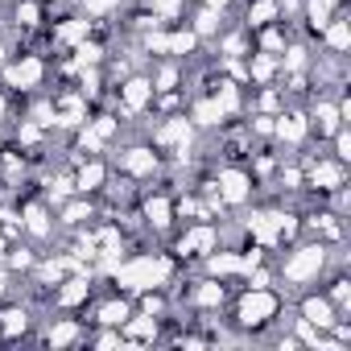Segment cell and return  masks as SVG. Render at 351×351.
<instances>
[{"label": "cell", "mask_w": 351, "mask_h": 351, "mask_svg": "<svg viewBox=\"0 0 351 351\" xmlns=\"http://www.w3.org/2000/svg\"><path fill=\"white\" fill-rule=\"evenodd\" d=\"M38 339L50 343V347H71V343H83V339H87V326H83L79 318H54Z\"/></svg>", "instance_id": "cell-17"}, {"label": "cell", "mask_w": 351, "mask_h": 351, "mask_svg": "<svg viewBox=\"0 0 351 351\" xmlns=\"http://www.w3.org/2000/svg\"><path fill=\"white\" fill-rule=\"evenodd\" d=\"M211 182H215V195L223 207H244L252 199V186H256L252 169H244V165H223Z\"/></svg>", "instance_id": "cell-6"}, {"label": "cell", "mask_w": 351, "mask_h": 351, "mask_svg": "<svg viewBox=\"0 0 351 351\" xmlns=\"http://www.w3.org/2000/svg\"><path fill=\"white\" fill-rule=\"evenodd\" d=\"M302 173H306V186H314L318 195H330V191H339V186H347V161H339V157H310L306 165H302Z\"/></svg>", "instance_id": "cell-7"}, {"label": "cell", "mask_w": 351, "mask_h": 351, "mask_svg": "<svg viewBox=\"0 0 351 351\" xmlns=\"http://www.w3.org/2000/svg\"><path fill=\"white\" fill-rule=\"evenodd\" d=\"M75 195H99L104 186H108V178H112V169H108V161L99 157V153H91L87 161H75Z\"/></svg>", "instance_id": "cell-11"}, {"label": "cell", "mask_w": 351, "mask_h": 351, "mask_svg": "<svg viewBox=\"0 0 351 351\" xmlns=\"http://www.w3.org/2000/svg\"><path fill=\"white\" fill-rule=\"evenodd\" d=\"M58 223H62V228H71V232L91 228V223H95V203H91L87 195H75V199L58 203Z\"/></svg>", "instance_id": "cell-14"}, {"label": "cell", "mask_w": 351, "mask_h": 351, "mask_svg": "<svg viewBox=\"0 0 351 351\" xmlns=\"http://www.w3.org/2000/svg\"><path fill=\"white\" fill-rule=\"evenodd\" d=\"M191 34H195L199 42H207V38H219V34H223V9H211V5H203V9L195 13V21H191Z\"/></svg>", "instance_id": "cell-21"}, {"label": "cell", "mask_w": 351, "mask_h": 351, "mask_svg": "<svg viewBox=\"0 0 351 351\" xmlns=\"http://www.w3.org/2000/svg\"><path fill=\"white\" fill-rule=\"evenodd\" d=\"M34 326V310L25 302H13V306H0V339H25Z\"/></svg>", "instance_id": "cell-13"}, {"label": "cell", "mask_w": 351, "mask_h": 351, "mask_svg": "<svg viewBox=\"0 0 351 351\" xmlns=\"http://www.w3.org/2000/svg\"><path fill=\"white\" fill-rule=\"evenodd\" d=\"M318 38H322V46H326L330 54H347V46H351V21H347L343 13H335V17L318 29Z\"/></svg>", "instance_id": "cell-19"}, {"label": "cell", "mask_w": 351, "mask_h": 351, "mask_svg": "<svg viewBox=\"0 0 351 351\" xmlns=\"http://www.w3.org/2000/svg\"><path fill=\"white\" fill-rule=\"evenodd\" d=\"M116 169L141 182V178H153V173L161 169V157L153 153V145H124L116 153Z\"/></svg>", "instance_id": "cell-9"}, {"label": "cell", "mask_w": 351, "mask_h": 351, "mask_svg": "<svg viewBox=\"0 0 351 351\" xmlns=\"http://www.w3.org/2000/svg\"><path fill=\"white\" fill-rule=\"evenodd\" d=\"M141 215H145V228L169 232V228H173V199H169V191L145 195V199H141Z\"/></svg>", "instance_id": "cell-12"}, {"label": "cell", "mask_w": 351, "mask_h": 351, "mask_svg": "<svg viewBox=\"0 0 351 351\" xmlns=\"http://www.w3.org/2000/svg\"><path fill=\"white\" fill-rule=\"evenodd\" d=\"M281 314V293L273 289V285H265V289H244L240 293V302H236V326L240 330H261V326H269L273 318Z\"/></svg>", "instance_id": "cell-3"}, {"label": "cell", "mask_w": 351, "mask_h": 351, "mask_svg": "<svg viewBox=\"0 0 351 351\" xmlns=\"http://www.w3.org/2000/svg\"><path fill=\"white\" fill-rule=\"evenodd\" d=\"M277 71H281L277 54H265V50H252V54H248L244 75L252 79V87H269V83H277Z\"/></svg>", "instance_id": "cell-18"}, {"label": "cell", "mask_w": 351, "mask_h": 351, "mask_svg": "<svg viewBox=\"0 0 351 351\" xmlns=\"http://www.w3.org/2000/svg\"><path fill=\"white\" fill-rule=\"evenodd\" d=\"M79 9H83V17H91L99 25V21H108L120 9V0H79Z\"/></svg>", "instance_id": "cell-25"}, {"label": "cell", "mask_w": 351, "mask_h": 351, "mask_svg": "<svg viewBox=\"0 0 351 351\" xmlns=\"http://www.w3.org/2000/svg\"><path fill=\"white\" fill-rule=\"evenodd\" d=\"M116 104H120L124 116H145V112L153 108V83H149V75H128V79H120Z\"/></svg>", "instance_id": "cell-8"}, {"label": "cell", "mask_w": 351, "mask_h": 351, "mask_svg": "<svg viewBox=\"0 0 351 351\" xmlns=\"http://www.w3.org/2000/svg\"><path fill=\"white\" fill-rule=\"evenodd\" d=\"M326 265H330V248H326L322 240H314V244H302V248H293V252L281 261L277 277H281V285L306 289L310 281H318V277H322V269H326Z\"/></svg>", "instance_id": "cell-2"}, {"label": "cell", "mask_w": 351, "mask_h": 351, "mask_svg": "<svg viewBox=\"0 0 351 351\" xmlns=\"http://www.w3.org/2000/svg\"><path fill=\"white\" fill-rule=\"evenodd\" d=\"M335 5H347V0H335Z\"/></svg>", "instance_id": "cell-29"}, {"label": "cell", "mask_w": 351, "mask_h": 351, "mask_svg": "<svg viewBox=\"0 0 351 351\" xmlns=\"http://www.w3.org/2000/svg\"><path fill=\"white\" fill-rule=\"evenodd\" d=\"M54 215H50V207L46 203H25L21 207V228H25V236H34V240H50L54 236Z\"/></svg>", "instance_id": "cell-15"}, {"label": "cell", "mask_w": 351, "mask_h": 351, "mask_svg": "<svg viewBox=\"0 0 351 351\" xmlns=\"http://www.w3.org/2000/svg\"><path fill=\"white\" fill-rule=\"evenodd\" d=\"M322 293H326V298H330L343 314L351 310V281H347V273H335V277H330V285H326Z\"/></svg>", "instance_id": "cell-24"}, {"label": "cell", "mask_w": 351, "mask_h": 351, "mask_svg": "<svg viewBox=\"0 0 351 351\" xmlns=\"http://www.w3.org/2000/svg\"><path fill=\"white\" fill-rule=\"evenodd\" d=\"M13 17H17V29H38L46 13H42L38 0H17V5H13Z\"/></svg>", "instance_id": "cell-23"}, {"label": "cell", "mask_w": 351, "mask_h": 351, "mask_svg": "<svg viewBox=\"0 0 351 351\" xmlns=\"http://www.w3.org/2000/svg\"><path fill=\"white\" fill-rule=\"evenodd\" d=\"M9 293H13V273H9L5 265H0V302H5Z\"/></svg>", "instance_id": "cell-26"}, {"label": "cell", "mask_w": 351, "mask_h": 351, "mask_svg": "<svg viewBox=\"0 0 351 351\" xmlns=\"http://www.w3.org/2000/svg\"><path fill=\"white\" fill-rule=\"evenodd\" d=\"M298 318H306L314 330L326 335V330L335 326V318H343V310H339L326 293H306V289H302V298H298Z\"/></svg>", "instance_id": "cell-10"}, {"label": "cell", "mask_w": 351, "mask_h": 351, "mask_svg": "<svg viewBox=\"0 0 351 351\" xmlns=\"http://www.w3.org/2000/svg\"><path fill=\"white\" fill-rule=\"evenodd\" d=\"M145 9H149L161 25H173V21H182L186 0H145Z\"/></svg>", "instance_id": "cell-22"}, {"label": "cell", "mask_w": 351, "mask_h": 351, "mask_svg": "<svg viewBox=\"0 0 351 351\" xmlns=\"http://www.w3.org/2000/svg\"><path fill=\"white\" fill-rule=\"evenodd\" d=\"M5 62H9V42L0 38V66H5Z\"/></svg>", "instance_id": "cell-28"}, {"label": "cell", "mask_w": 351, "mask_h": 351, "mask_svg": "<svg viewBox=\"0 0 351 351\" xmlns=\"http://www.w3.org/2000/svg\"><path fill=\"white\" fill-rule=\"evenodd\" d=\"M273 21H281L277 0H248V5H244V29L248 34H256V29H265Z\"/></svg>", "instance_id": "cell-20"}, {"label": "cell", "mask_w": 351, "mask_h": 351, "mask_svg": "<svg viewBox=\"0 0 351 351\" xmlns=\"http://www.w3.org/2000/svg\"><path fill=\"white\" fill-rule=\"evenodd\" d=\"M132 310H136V306H132L128 298H120V289H116V293H108V298L91 310V322H99V326H116V330H120L124 318H128Z\"/></svg>", "instance_id": "cell-16"}, {"label": "cell", "mask_w": 351, "mask_h": 351, "mask_svg": "<svg viewBox=\"0 0 351 351\" xmlns=\"http://www.w3.org/2000/svg\"><path fill=\"white\" fill-rule=\"evenodd\" d=\"M173 277V261L161 256V252H141L132 261H120L112 269V281L124 289V293H145V289H157V285H169Z\"/></svg>", "instance_id": "cell-1"}, {"label": "cell", "mask_w": 351, "mask_h": 351, "mask_svg": "<svg viewBox=\"0 0 351 351\" xmlns=\"http://www.w3.org/2000/svg\"><path fill=\"white\" fill-rule=\"evenodd\" d=\"M215 248H219V228L211 219H203V223H186V232L173 244V256L178 261H207Z\"/></svg>", "instance_id": "cell-5"}, {"label": "cell", "mask_w": 351, "mask_h": 351, "mask_svg": "<svg viewBox=\"0 0 351 351\" xmlns=\"http://www.w3.org/2000/svg\"><path fill=\"white\" fill-rule=\"evenodd\" d=\"M199 5H211V9H223V13H228V5H232V0H199Z\"/></svg>", "instance_id": "cell-27"}, {"label": "cell", "mask_w": 351, "mask_h": 351, "mask_svg": "<svg viewBox=\"0 0 351 351\" xmlns=\"http://www.w3.org/2000/svg\"><path fill=\"white\" fill-rule=\"evenodd\" d=\"M46 58L42 54H21V58H9L5 66H0V79H5V91L9 95H17V91H38L42 83H46Z\"/></svg>", "instance_id": "cell-4"}]
</instances>
